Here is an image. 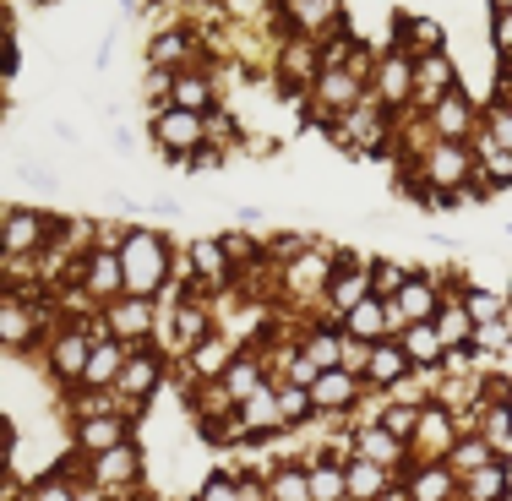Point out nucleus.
<instances>
[{"label": "nucleus", "mask_w": 512, "mask_h": 501, "mask_svg": "<svg viewBox=\"0 0 512 501\" xmlns=\"http://www.w3.org/2000/svg\"><path fill=\"white\" fill-rule=\"evenodd\" d=\"M148 131H153V142H158L169 158H191L197 148H207V115H197V109H180V104L153 109V115H148Z\"/></svg>", "instance_id": "7ed1b4c3"}, {"label": "nucleus", "mask_w": 512, "mask_h": 501, "mask_svg": "<svg viewBox=\"0 0 512 501\" xmlns=\"http://www.w3.org/2000/svg\"><path fill=\"white\" fill-rule=\"evenodd\" d=\"M197 501H246V491H240V480H229V474H213L197 491Z\"/></svg>", "instance_id": "09e8293b"}, {"label": "nucleus", "mask_w": 512, "mask_h": 501, "mask_svg": "<svg viewBox=\"0 0 512 501\" xmlns=\"http://www.w3.org/2000/svg\"><path fill=\"white\" fill-rule=\"evenodd\" d=\"M0 235H6V256H28L44 246V235H50V218L33 213V207H6V224H0Z\"/></svg>", "instance_id": "9d476101"}, {"label": "nucleus", "mask_w": 512, "mask_h": 501, "mask_svg": "<svg viewBox=\"0 0 512 501\" xmlns=\"http://www.w3.org/2000/svg\"><path fill=\"white\" fill-rule=\"evenodd\" d=\"M278 409H284V425H295V420H306V414L316 409V398H311V387H295V382H278Z\"/></svg>", "instance_id": "a19ab883"}, {"label": "nucleus", "mask_w": 512, "mask_h": 501, "mask_svg": "<svg viewBox=\"0 0 512 501\" xmlns=\"http://www.w3.org/2000/svg\"><path fill=\"white\" fill-rule=\"evenodd\" d=\"M344 474H349V496H355V501H382V491H387V469H382V463L355 458V463H344Z\"/></svg>", "instance_id": "7c9ffc66"}, {"label": "nucleus", "mask_w": 512, "mask_h": 501, "mask_svg": "<svg viewBox=\"0 0 512 501\" xmlns=\"http://www.w3.org/2000/svg\"><path fill=\"white\" fill-rule=\"evenodd\" d=\"M306 360H316L322 371H344V333H333V327H311L306 344H300Z\"/></svg>", "instance_id": "c756f323"}, {"label": "nucleus", "mask_w": 512, "mask_h": 501, "mask_svg": "<svg viewBox=\"0 0 512 501\" xmlns=\"http://www.w3.org/2000/svg\"><path fill=\"white\" fill-rule=\"evenodd\" d=\"M278 17L295 28V39H316V44L349 33L344 28V0H278Z\"/></svg>", "instance_id": "20e7f679"}, {"label": "nucleus", "mask_w": 512, "mask_h": 501, "mask_svg": "<svg viewBox=\"0 0 512 501\" xmlns=\"http://www.w3.org/2000/svg\"><path fill=\"white\" fill-rule=\"evenodd\" d=\"M126 344H93V354H88V371H82V387H115L120 382V371H126Z\"/></svg>", "instance_id": "dca6fc26"}, {"label": "nucleus", "mask_w": 512, "mask_h": 501, "mask_svg": "<svg viewBox=\"0 0 512 501\" xmlns=\"http://www.w3.org/2000/svg\"><path fill=\"white\" fill-rule=\"evenodd\" d=\"M0 338H6V349H22L33 338V316L22 295H6V305H0Z\"/></svg>", "instance_id": "473e14b6"}, {"label": "nucleus", "mask_w": 512, "mask_h": 501, "mask_svg": "<svg viewBox=\"0 0 512 501\" xmlns=\"http://www.w3.org/2000/svg\"><path fill=\"white\" fill-rule=\"evenodd\" d=\"M235 137H240L235 115H218V109H213V115H207V148H224L229 153V142H235Z\"/></svg>", "instance_id": "de8ad7c7"}, {"label": "nucleus", "mask_w": 512, "mask_h": 501, "mask_svg": "<svg viewBox=\"0 0 512 501\" xmlns=\"http://www.w3.org/2000/svg\"><path fill=\"white\" fill-rule=\"evenodd\" d=\"M191 50H197V39H191L186 28H158V39L148 44V66H158V71H186L180 60H191Z\"/></svg>", "instance_id": "f3484780"}, {"label": "nucleus", "mask_w": 512, "mask_h": 501, "mask_svg": "<svg viewBox=\"0 0 512 501\" xmlns=\"http://www.w3.org/2000/svg\"><path fill=\"white\" fill-rule=\"evenodd\" d=\"M404 284H409V273L398 262H387V256H382V262H371V295L376 300H398V295H404Z\"/></svg>", "instance_id": "58836bf2"}, {"label": "nucleus", "mask_w": 512, "mask_h": 501, "mask_svg": "<svg viewBox=\"0 0 512 501\" xmlns=\"http://www.w3.org/2000/svg\"><path fill=\"white\" fill-rule=\"evenodd\" d=\"M453 88H458L453 55H442V50H436V55H420V60H414V104H425V109H431V104H442Z\"/></svg>", "instance_id": "6e6552de"}, {"label": "nucleus", "mask_w": 512, "mask_h": 501, "mask_svg": "<svg viewBox=\"0 0 512 501\" xmlns=\"http://www.w3.org/2000/svg\"><path fill=\"white\" fill-rule=\"evenodd\" d=\"M82 295L115 305L126 300V267H120V251H93L88 262H82Z\"/></svg>", "instance_id": "0eeeda50"}, {"label": "nucleus", "mask_w": 512, "mask_h": 501, "mask_svg": "<svg viewBox=\"0 0 512 501\" xmlns=\"http://www.w3.org/2000/svg\"><path fill=\"white\" fill-rule=\"evenodd\" d=\"M224 344H218V338H207V344L202 349H191V365H197V376H207V382H218V376H224V371H218V365H224Z\"/></svg>", "instance_id": "c03bdc74"}, {"label": "nucleus", "mask_w": 512, "mask_h": 501, "mask_svg": "<svg viewBox=\"0 0 512 501\" xmlns=\"http://www.w3.org/2000/svg\"><path fill=\"white\" fill-rule=\"evenodd\" d=\"M355 393H360L355 371H322V376H316V387H311L316 409H344V403H355Z\"/></svg>", "instance_id": "c85d7f7f"}, {"label": "nucleus", "mask_w": 512, "mask_h": 501, "mask_svg": "<svg viewBox=\"0 0 512 501\" xmlns=\"http://www.w3.org/2000/svg\"><path fill=\"white\" fill-rule=\"evenodd\" d=\"M491 55L512 60V11H496L491 17Z\"/></svg>", "instance_id": "3c124183"}, {"label": "nucleus", "mask_w": 512, "mask_h": 501, "mask_svg": "<svg viewBox=\"0 0 512 501\" xmlns=\"http://www.w3.org/2000/svg\"><path fill=\"white\" fill-rule=\"evenodd\" d=\"M306 474H311V501H344V496H349V474H344V463H333V458H311V463H306Z\"/></svg>", "instance_id": "b1692460"}, {"label": "nucleus", "mask_w": 512, "mask_h": 501, "mask_svg": "<svg viewBox=\"0 0 512 501\" xmlns=\"http://www.w3.org/2000/svg\"><path fill=\"white\" fill-rule=\"evenodd\" d=\"M77 442L88 452L126 447V420H120V414H77Z\"/></svg>", "instance_id": "4468645a"}, {"label": "nucleus", "mask_w": 512, "mask_h": 501, "mask_svg": "<svg viewBox=\"0 0 512 501\" xmlns=\"http://www.w3.org/2000/svg\"><path fill=\"white\" fill-rule=\"evenodd\" d=\"M507 322H512V316H507Z\"/></svg>", "instance_id": "13d9d810"}, {"label": "nucleus", "mask_w": 512, "mask_h": 501, "mask_svg": "<svg viewBox=\"0 0 512 501\" xmlns=\"http://www.w3.org/2000/svg\"><path fill=\"white\" fill-rule=\"evenodd\" d=\"M404 491L414 501H447V496H453V469H447V463H420V469L409 474Z\"/></svg>", "instance_id": "393cba45"}, {"label": "nucleus", "mask_w": 512, "mask_h": 501, "mask_svg": "<svg viewBox=\"0 0 512 501\" xmlns=\"http://www.w3.org/2000/svg\"><path fill=\"white\" fill-rule=\"evenodd\" d=\"M480 436L491 442L496 452L507 447V436H512V403H485V420H480Z\"/></svg>", "instance_id": "ea45409f"}, {"label": "nucleus", "mask_w": 512, "mask_h": 501, "mask_svg": "<svg viewBox=\"0 0 512 501\" xmlns=\"http://www.w3.org/2000/svg\"><path fill=\"white\" fill-rule=\"evenodd\" d=\"M485 131H491L496 148L512 153V109H507V104H491V109H485Z\"/></svg>", "instance_id": "49530a36"}, {"label": "nucleus", "mask_w": 512, "mask_h": 501, "mask_svg": "<svg viewBox=\"0 0 512 501\" xmlns=\"http://www.w3.org/2000/svg\"><path fill=\"white\" fill-rule=\"evenodd\" d=\"M175 338H180V349H202L207 344V311L202 305H180L175 311Z\"/></svg>", "instance_id": "e433bc0d"}, {"label": "nucleus", "mask_w": 512, "mask_h": 501, "mask_svg": "<svg viewBox=\"0 0 512 501\" xmlns=\"http://www.w3.org/2000/svg\"><path fill=\"white\" fill-rule=\"evenodd\" d=\"M109 333H120V338H148V327H153V311H148V300H137V295H126V300H115L109 305Z\"/></svg>", "instance_id": "4be33fe9"}, {"label": "nucleus", "mask_w": 512, "mask_h": 501, "mask_svg": "<svg viewBox=\"0 0 512 501\" xmlns=\"http://www.w3.org/2000/svg\"><path fill=\"white\" fill-rule=\"evenodd\" d=\"M82 491H71V480H44L39 491H33V501H77Z\"/></svg>", "instance_id": "864d4df0"}, {"label": "nucleus", "mask_w": 512, "mask_h": 501, "mask_svg": "<svg viewBox=\"0 0 512 501\" xmlns=\"http://www.w3.org/2000/svg\"><path fill=\"white\" fill-rule=\"evenodd\" d=\"M218 382L229 387V398H235V403H246L251 393H262V365H256V354H240V360L229 365Z\"/></svg>", "instance_id": "72a5a7b5"}, {"label": "nucleus", "mask_w": 512, "mask_h": 501, "mask_svg": "<svg viewBox=\"0 0 512 501\" xmlns=\"http://www.w3.org/2000/svg\"><path fill=\"white\" fill-rule=\"evenodd\" d=\"M175 104L180 109H197V115H213V77H207L202 66H186V71H175Z\"/></svg>", "instance_id": "aec40b11"}, {"label": "nucleus", "mask_w": 512, "mask_h": 501, "mask_svg": "<svg viewBox=\"0 0 512 501\" xmlns=\"http://www.w3.org/2000/svg\"><path fill=\"white\" fill-rule=\"evenodd\" d=\"M425 120H431L436 142H469V137H474V126H480V109L469 104V93H463V88H453L442 104L425 109Z\"/></svg>", "instance_id": "423d86ee"}, {"label": "nucleus", "mask_w": 512, "mask_h": 501, "mask_svg": "<svg viewBox=\"0 0 512 501\" xmlns=\"http://www.w3.org/2000/svg\"><path fill=\"white\" fill-rule=\"evenodd\" d=\"M267 496L273 501H311V474L306 469H278L267 480Z\"/></svg>", "instance_id": "4c0bfd02"}, {"label": "nucleus", "mask_w": 512, "mask_h": 501, "mask_svg": "<svg viewBox=\"0 0 512 501\" xmlns=\"http://www.w3.org/2000/svg\"><path fill=\"white\" fill-rule=\"evenodd\" d=\"M414 169H420V186L431 191H463L474 180V142H431L414 158Z\"/></svg>", "instance_id": "f03ea898"}, {"label": "nucleus", "mask_w": 512, "mask_h": 501, "mask_svg": "<svg viewBox=\"0 0 512 501\" xmlns=\"http://www.w3.org/2000/svg\"><path fill=\"white\" fill-rule=\"evenodd\" d=\"M442 333H436V322H414V327H404V354L414 365H420V371H431L436 360H442Z\"/></svg>", "instance_id": "cd10ccee"}, {"label": "nucleus", "mask_w": 512, "mask_h": 501, "mask_svg": "<svg viewBox=\"0 0 512 501\" xmlns=\"http://www.w3.org/2000/svg\"><path fill=\"white\" fill-rule=\"evenodd\" d=\"M17 180H22V186H39V191L60 186V175L50 164H39V153H17Z\"/></svg>", "instance_id": "79ce46f5"}, {"label": "nucleus", "mask_w": 512, "mask_h": 501, "mask_svg": "<svg viewBox=\"0 0 512 501\" xmlns=\"http://www.w3.org/2000/svg\"><path fill=\"white\" fill-rule=\"evenodd\" d=\"M158 382H164V365H158L153 354H131L115 387H120L126 398H153V387H158Z\"/></svg>", "instance_id": "5701e85b"}, {"label": "nucleus", "mask_w": 512, "mask_h": 501, "mask_svg": "<svg viewBox=\"0 0 512 501\" xmlns=\"http://www.w3.org/2000/svg\"><path fill=\"white\" fill-rule=\"evenodd\" d=\"M191 267L202 273L207 289L224 284V278H229V251H224V240H218V235H202L197 246H191Z\"/></svg>", "instance_id": "bb28decb"}, {"label": "nucleus", "mask_w": 512, "mask_h": 501, "mask_svg": "<svg viewBox=\"0 0 512 501\" xmlns=\"http://www.w3.org/2000/svg\"><path fill=\"white\" fill-rule=\"evenodd\" d=\"M409 376V354H404V344H376L371 349V365H365V382L371 387H398Z\"/></svg>", "instance_id": "a211bd4d"}, {"label": "nucleus", "mask_w": 512, "mask_h": 501, "mask_svg": "<svg viewBox=\"0 0 512 501\" xmlns=\"http://www.w3.org/2000/svg\"><path fill=\"white\" fill-rule=\"evenodd\" d=\"M414 436H420L425 452H453V420H447L442 409H425L420 414V431H414Z\"/></svg>", "instance_id": "c9c22d12"}, {"label": "nucleus", "mask_w": 512, "mask_h": 501, "mask_svg": "<svg viewBox=\"0 0 512 501\" xmlns=\"http://www.w3.org/2000/svg\"><path fill=\"white\" fill-rule=\"evenodd\" d=\"M77 501H99V491H82V496H77Z\"/></svg>", "instance_id": "4d7b16f0"}, {"label": "nucleus", "mask_w": 512, "mask_h": 501, "mask_svg": "<svg viewBox=\"0 0 512 501\" xmlns=\"http://www.w3.org/2000/svg\"><path fill=\"white\" fill-rule=\"evenodd\" d=\"M0 71H6V77H17V71H22V50H17V44H0Z\"/></svg>", "instance_id": "5fc2aeb1"}, {"label": "nucleus", "mask_w": 512, "mask_h": 501, "mask_svg": "<svg viewBox=\"0 0 512 501\" xmlns=\"http://www.w3.org/2000/svg\"><path fill=\"white\" fill-rule=\"evenodd\" d=\"M474 316H469V305H463L458 295H442V311H436V333H442V344H447V354L453 349H463V344H474Z\"/></svg>", "instance_id": "2eb2a0df"}, {"label": "nucleus", "mask_w": 512, "mask_h": 501, "mask_svg": "<svg viewBox=\"0 0 512 501\" xmlns=\"http://www.w3.org/2000/svg\"><path fill=\"white\" fill-rule=\"evenodd\" d=\"M355 458H371V463H382V469H398V463L409 458V442L393 436L387 425H365V431L355 436Z\"/></svg>", "instance_id": "f8f14e48"}, {"label": "nucleus", "mask_w": 512, "mask_h": 501, "mask_svg": "<svg viewBox=\"0 0 512 501\" xmlns=\"http://www.w3.org/2000/svg\"><path fill=\"white\" fill-rule=\"evenodd\" d=\"M463 501H507V463H485V469L463 474Z\"/></svg>", "instance_id": "a878e982"}, {"label": "nucleus", "mask_w": 512, "mask_h": 501, "mask_svg": "<svg viewBox=\"0 0 512 501\" xmlns=\"http://www.w3.org/2000/svg\"><path fill=\"white\" fill-rule=\"evenodd\" d=\"M137 474V447H109L93 458V480L99 485H120V480H131Z\"/></svg>", "instance_id": "f704fd0d"}, {"label": "nucleus", "mask_w": 512, "mask_h": 501, "mask_svg": "<svg viewBox=\"0 0 512 501\" xmlns=\"http://www.w3.org/2000/svg\"><path fill=\"white\" fill-rule=\"evenodd\" d=\"M371 93H376V104H387V109H404V104H414V55H404V50L376 55Z\"/></svg>", "instance_id": "39448f33"}, {"label": "nucleus", "mask_w": 512, "mask_h": 501, "mask_svg": "<svg viewBox=\"0 0 512 501\" xmlns=\"http://www.w3.org/2000/svg\"><path fill=\"white\" fill-rule=\"evenodd\" d=\"M120 267H126V295L148 300L164 289L169 278V246L164 235H153V229H131L126 246H120Z\"/></svg>", "instance_id": "f257e3e1"}, {"label": "nucleus", "mask_w": 512, "mask_h": 501, "mask_svg": "<svg viewBox=\"0 0 512 501\" xmlns=\"http://www.w3.org/2000/svg\"><path fill=\"white\" fill-rule=\"evenodd\" d=\"M474 180H480V186H491V191H507L512 186V153L496 148L491 131H485V137H474Z\"/></svg>", "instance_id": "ddd939ff"}, {"label": "nucleus", "mask_w": 512, "mask_h": 501, "mask_svg": "<svg viewBox=\"0 0 512 501\" xmlns=\"http://www.w3.org/2000/svg\"><path fill=\"white\" fill-rule=\"evenodd\" d=\"M463 305H469V316H474V322H502V300H496L491 295V289H469V295H463Z\"/></svg>", "instance_id": "a18cd8bd"}, {"label": "nucleus", "mask_w": 512, "mask_h": 501, "mask_svg": "<svg viewBox=\"0 0 512 501\" xmlns=\"http://www.w3.org/2000/svg\"><path fill=\"white\" fill-rule=\"evenodd\" d=\"M485 6H491V17H496V11H512V0H485Z\"/></svg>", "instance_id": "6e6d98bb"}, {"label": "nucleus", "mask_w": 512, "mask_h": 501, "mask_svg": "<svg viewBox=\"0 0 512 501\" xmlns=\"http://www.w3.org/2000/svg\"><path fill=\"white\" fill-rule=\"evenodd\" d=\"M240 425H246L251 436L278 431V425H284V409H278V387H262V393H251L246 403H240Z\"/></svg>", "instance_id": "412c9836"}, {"label": "nucleus", "mask_w": 512, "mask_h": 501, "mask_svg": "<svg viewBox=\"0 0 512 501\" xmlns=\"http://www.w3.org/2000/svg\"><path fill=\"white\" fill-rule=\"evenodd\" d=\"M485 463H496V447L485 442V436H463V442H453V452H447V469L458 474H474V469H485Z\"/></svg>", "instance_id": "2f4dec72"}, {"label": "nucleus", "mask_w": 512, "mask_h": 501, "mask_svg": "<svg viewBox=\"0 0 512 501\" xmlns=\"http://www.w3.org/2000/svg\"><path fill=\"white\" fill-rule=\"evenodd\" d=\"M333 273H338V267L327 262V256L316 251V246H311L306 256H295V262L284 267V284L295 289V295H327V284H333Z\"/></svg>", "instance_id": "9b49d317"}, {"label": "nucleus", "mask_w": 512, "mask_h": 501, "mask_svg": "<svg viewBox=\"0 0 512 501\" xmlns=\"http://www.w3.org/2000/svg\"><path fill=\"white\" fill-rule=\"evenodd\" d=\"M344 333H355V338H365V344H382L387 333H393V322H387V300H360L355 311L344 316Z\"/></svg>", "instance_id": "6ab92c4d"}, {"label": "nucleus", "mask_w": 512, "mask_h": 501, "mask_svg": "<svg viewBox=\"0 0 512 501\" xmlns=\"http://www.w3.org/2000/svg\"><path fill=\"white\" fill-rule=\"evenodd\" d=\"M360 300H371V262L338 256V273H333V284H327V305H333L338 316H349Z\"/></svg>", "instance_id": "1a4fd4ad"}, {"label": "nucleus", "mask_w": 512, "mask_h": 501, "mask_svg": "<svg viewBox=\"0 0 512 501\" xmlns=\"http://www.w3.org/2000/svg\"><path fill=\"white\" fill-rule=\"evenodd\" d=\"M316 376H322V365L306 360V354H295V360H289V382H295V387H316Z\"/></svg>", "instance_id": "603ef678"}, {"label": "nucleus", "mask_w": 512, "mask_h": 501, "mask_svg": "<svg viewBox=\"0 0 512 501\" xmlns=\"http://www.w3.org/2000/svg\"><path fill=\"white\" fill-rule=\"evenodd\" d=\"M512 344V322L502 316V322H485V327H474V349H507Z\"/></svg>", "instance_id": "8fccbe9b"}, {"label": "nucleus", "mask_w": 512, "mask_h": 501, "mask_svg": "<svg viewBox=\"0 0 512 501\" xmlns=\"http://www.w3.org/2000/svg\"><path fill=\"white\" fill-rule=\"evenodd\" d=\"M420 414H425V409H414V403H393V409H387L376 425H387L393 436H404V442H409V436L420 431Z\"/></svg>", "instance_id": "37998d69"}]
</instances>
